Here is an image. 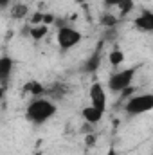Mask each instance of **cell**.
<instances>
[{"mask_svg": "<svg viewBox=\"0 0 153 155\" xmlns=\"http://www.w3.org/2000/svg\"><path fill=\"white\" fill-rule=\"evenodd\" d=\"M56 112H58V107L52 99H49L47 96L45 97H36V99L29 101V105L25 108V119L34 126H41L50 117L56 116Z\"/></svg>", "mask_w": 153, "mask_h": 155, "instance_id": "obj_1", "label": "cell"}, {"mask_svg": "<svg viewBox=\"0 0 153 155\" xmlns=\"http://www.w3.org/2000/svg\"><path fill=\"white\" fill-rule=\"evenodd\" d=\"M137 69L139 67H130V69H122V71L112 72L110 78H108V90L114 92V94H119V92H124L126 88H130L132 83H133Z\"/></svg>", "mask_w": 153, "mask_h": 155, "instance_id": "obj_2", "label": "cell"}, {"mask_svg": "<svg viewBox=\"0 0 153 155\" xmlns=\"http://www.w3.org/2000/svg\"><path fill=\"white\" fill-rule=\"evenodd\" d=\"M153 110V94H137L130 97L124 105V112L128 116H141Z\"/></svg>", "mask_w": 153, "mask_h": 155, "instance_id": "obj_3", "label": "cell"}, {"mask_svg": "<svg viewBox=\"0 0 153 155\" xmlns=\"http://www.w3.org/2000/svg\"><path fill=\"white\" fill-rule=\"evenodd\" d=\"M56 40H58V47H60L63 52H67V51H70L72 47H76V45L81 43L83 35H81L77 29H74L72 25H61V27L58 29Z\"/></svg>", "mask_w": 153, "mask_h": 155, "instance_id": "obj_4", "label": "cell"}, {"mask_svg": "<svg viewBox=\"0 0 153 155\" xmlns=\"http://www.w3.org/2000/svg\"><path fill=\"white\" fill-rule=\"evenodd\" d=\"M105 40H97V43H96V47L92 49V52L83 60V63H81V72L83 74H96L97 72V69L101 67V60H103V49H105Z\"/></svg>", "mask_w": 153, "mask_h": 155, "instance_id": "obj_5", "label": "cell"}, {"mask_svg": "<svg viewBox=\"0 0 153 155\" xmlns=\"http://www.w3.org/2000/svg\"><path fill=\"white\" fill-rule=\"evenodd\" d=\"M88 96H90V105L99 108V110H106V92H105V87L99 83V81H94L90 85V90H88Z\"/></svg>", "mask_w": 153, "mask_h": 155, "instance_id": "obj_6", "label": "cell"}, {"mask_svg": "<svg viewBox=\"0 0 153 155\" xmlns=\"http://www.w3.org/2000/svg\"><path fill=\"white\" fill-rule=\"evenodd\" d=\"M22 92H24L25 96H31L33 99H36V97H45L47 87L41 85L38 79H29V81L22 87Z\"/></svg>", "mask_w": 153, "mask_h": 155, "instance_id": "obj_7", "label": "cell"}, {"mask_svg": "<svg viewBox=\"0 0 153 155\" xmlns=\"http://www.w3.org/2000/svg\"><path fill=\"white\" fill-rule=\"evenodd\" d=\"M135 27L142 33H153V11L150 9H144L135 20H133Z\"/></svg>", "mask_w": 153, "mask_h": 155, "instance_id": "obj_8", "label": "cell"}, {"mask_svg": "<svg viewBox=\"0 0 153 155\" xmlns=\"http://www.w3.org/2000/svg\"><path fill=\"white\" fill-rule=\"evenodd\" d=\"M69 92H70V88L65 85V83H61V81H58V83H52L50 87H47V97L49 99H52V101H61L63 97H67L69 96Z\"/></svg>", "mask_w": 153, "mask_h": 155, "instance_id": "obj_9", "label": "cell"}, {"mask_svg": "<svg viewBox=\"0 0 153 155\" xmlns=\"http://www.w3.org/2000/svg\"><path fill=\"white\" fill-rule=\"evenodd\" d=\"M15 69V60L7 54H4L0 58V79H2V87L5 88L7 83H9V78H11V72Z\"/></svg>", "mask_w": 153, "mask_h": 155, "instance_id": "obj_10", "label": "cell"}, {"mask_svg": "<svg viewBox=\"0 0 153 155\" xmlns=\"http://www.w3.org/2000/svg\"><path fill=\"white\" fill-rule=\"evenodd\" d=\"M103 110H99V108H96V107H85L83 110H81V116H83V121L86 123V124H97L99 121H101V117H103Z\"/></svg>", "mask_w": 153, "mask_h": 155, "instance_id": "obj_11", "label": "cell"}, {"mask_svg": "<svg viewBox=\"0 0 153 155\" xmlns=\"http://www.w3.org/2000/svg\"><path fill=\"white\" fill-rule=\"evenodd\" d=\"M47 31H49V27H47L45 24H40V25H31V27H29V36H31L33 40H36V41H40V40L45 38Z\"/></svg>", "mask_w": 153, "mask_h": 155, "instance_id": "obj_12", "label": "cell"}, {"mask_svg": "<svg viewBox=\"0 0 153 155\" xmlns=\"http://www.w3.org/2000/svg\"><path fill=\"white\" fill-rule=\"evenodd\" d=\"M99 24L105 29H112V27H117L119 25V18L115 15H112V13H103L101 18H99Z\"/></svg>", "mask_w": 153, "mask_h": 155, "instance_id": "obj_13", "label": "cell"}, {"mask_svg": "<svg viewBox=\"0 0 153 155\" xmlns=\"http://www.w3.org/2000/svg\"><path fill=\"white\" fill-rule=\"evenodd\" d=\"M108 61H110L112 67H119L121 63H124V52H122L121 49L114 47V49L110 51V54H108Z\"/></svg>", "mask_w": 153, "mask_h": 155, "instance_id": "obj_14", "label": "cell"}, {"mask_svg": "<svg viewBox=\"0 0 153 155\" xmlns=\"http://www.w3.org/2000/svg\"><path fill=\"white\" fill-rule=\"evenodd\" d=\"M27 15H29V9H27L25 4H15L13 9H11V16H13L15 20H22V18H25Z\"/></svg>", "mask_w": 153, "mask_h": 155, "instance_id": "obj_15", "label": "cell"}, {"mask_svg": "<svg viewBox=\"0 0 153 155\" xmlns=\"http://www.w3.org/2000/svg\"><path fill=\"white\" fill-rule=\"evenodd\" d=\"M133 5H135V4H133V0H124V2H122V4L119 5L121 16H126V15H128V13H130V11L133 9Z\"/></svg>", "mask_w": 153, "mask_h": 155, "instance_id": "obj_16", "label": "cell"}, {"mask_svg": "<svg viewBox=\"0 0 153 155\" xmlns=\"http://www.w3.org/2000/svg\"><path fill=\"white\" fill-rule=\"evenodd\" d=\"M114 38H117V27L106 29V31H105V36H103V40H105V41H112Z\"/></svg>", "mask_w": 153, "mask_h": 155, "instance_id": "obj_17", "label": "cell"}, {"mask_svg": "<svg viewBox=\"0 0 153 155\" xmlns=\"http://www.w3.org/2000/svg\"><path fill=\"white\" fill-rule=\"evenodd\" d=\"M122 2H124V0H103L105 7H119Z\"/></svg>", "mask_w": 153, "mask_h": 155, "instance_id": "obj_18", "label": "cell"}, {"mask_svg": "<svg viewBox=\"0 0 153 155\" xmlns=\"http://www.w3.org/2000/svg\"><path fill=\"white\" fill-rule=\"evenodd\" d=\"M52 22H54V16H52L50 13H43V24L49 25V24H52Z\"/></svg>", "mask_w": 153, "mask_h": 155, "instance_id": "obj_19", "label": "cell"}, {"mask_svg": "<svg viewBox=\"0 0 153 155\" xmlns=\"http://www.w3.org/2000/svg\"><path fill=\"white\" fill-rule=\"evenodd\" d=\"M9 4H11V0H0V7H2V9H7Z\"/></svg>", "mask_w": 153, "mask_h": 155, "instance_id": "obj_20", "label": "cell"}, {"mask_svg": "<svg viewBox=\"0 0 153 155\" xmlns=\"http://www.w3.org/2000/svg\"><path fill=\"white\" fill-rule=\"evenodd\" d=\"M74 2H76L77 5H85L86 4V0H74Z\"/></svg>", "mask_w": 153, "mask_h": 155, "instance_id": "obj_21", "label": "cell"}, {"mask_svg": "<svg viewBox=\"0 0 153 155\" xmlns=\"http://www.w3.org/2000/svg\"><path fill=\"white\" fill-rule=\"evenodd\" d=\"M33 155H43V153H41V152H34Z\"/></svg>", "mask_w": 153, "mask_h": 155, "instance_id": "obj_22", "label": "cell"}, {"mask_svg": "<svg viewBox=\"0 0 153 155\" xmlns=\"http://www.w3.org/2000/svg\"><path fill=\"white\" fill-rule=\"evenodd\" d=\"M151 155H153V148H151Z\"/></svg>", "mask_w": 153, "mask_h": 155, "instance_id": "obj_23", "label": "cell"}]
</instances>
